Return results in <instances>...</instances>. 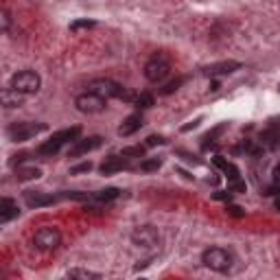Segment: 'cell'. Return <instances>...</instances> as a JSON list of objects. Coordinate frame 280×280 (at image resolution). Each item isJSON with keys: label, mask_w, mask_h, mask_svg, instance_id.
Wrapping results in <instances>:
<instances>
[{"label": "cell", "mask_w": 280, "mask_h": 280, "mask_svg": "<svg viewBox=\"0 0 280 280\" xmlns=\"http://www.w3.org/2000/svg\"><path fill=\"white\" fill-rule=\"evenodd\" d=\"M278 92H280V84H278Z\"/></svg>", "instance_id": "obj_39"}, {"label": "cell", "mask_w": 280, "mask_h": 280, "mask_svg": "<svg viewBox=\"0 0 280 280\" xmlns=\"http://www.w3.org/2000/svg\"><path fill=\"white\" fill-rule=\"evenodd\" d=\"M61 147H63V145L59 143V140L50 138V140H46L44 145H40V147H37V154H40V156H46V158H53Z\"/></svg>", "instance_id": "obj_19"}, {"label": "cell", "mask_w": 280, "mask_h": 280, "mask_svg": "<svg viewBox=\"0 0 280 280\" xmlns=\"http://www.w3.org/2000/svg\"><path fill=\"white\" fill-rule=\"evenodd\" d=\"M129 158H125V156H110V158H105V162L101 164V173L103 175H110V173H116V171H123L129 167Z\"/></svg>", "instance_id": "obj_12"}, {"label": "cell", "mask_w": 280, "mask_h": 280, "mask_svg": "<svg viewBox=\"0 0 280 280\" xmlns=\"http://www.w3.org/2000/svg\"><path fill=\"white\" fill-rule=\"evenodd\" d=\"M213 199H217V201H230L232 199V190H215Z\"/></svg>", "instance_id": "obj_30"}, {"label": "cell", "mask_w": 280, "mask_h": 280, "mask_svg": "<svg viewBox=\"0 0 280 280\" xmlns=\"http://www.w3.org/2000/svg\"><path fill=\"white\" fill-rule=\"evenodd\" d=\"M0 101H3L5 107H20L22 101H24V94L9 86V88H5V90H3V94H0Z\"/></svg>", "instance_id": "obj_15"}, {"label": "cell", "mask_w": 280, "mask_h": 280, "mask_svg": "<svg viewBox=\"0 0 280 280\" xmlns=\"http://www.w3.org/2000/svg\"><path fill=\"white\" fill-rule=\"evenodd\" d=\"M42 131H46V125L44 123H29V120H24V123L9 125L7 136H9V140H14V143H27V140H31Z\"/></svg>", "instance_id": "obj_4"}, {"label": "cell", "mask_w": 280, "mask_h": 280, "mask_svg": "<svg viewBox=\"0 0 280 280\" xmlns=\"http://www.w3.org/2000/svg\"><path fill=\"white\" fill-rule=\"evenodd\" d=\"M59 243H61V232L57 230V228H53V226L40 228V230L35 232V237H33V245L37 247V250H42V252L57 250Z\"/></svg>", "instance_id": "obj_6"}, {"label": "cell", "mask_w": 280, "mask_h": 280, "mask_svg": "<svg viewBox=\"0 0 280 280\" xmlns=\"http://www.w3.org/2000/svg\"><path fill=\"white\" fill-rule=\"evenodd\" d=\"M224 173H226V177H228V180H230V182H234V180H239V169L234 167L232 162H228V164H226Z\"/></svg>", "instance_id": "obj_29"}, {"label": "cell", "mask_w": 280, "mask_h": 280, "mask_svg": "<svg viewBox=\"0 0 280 280\" xmlns=\"http://www.w3.org/2000/svg\"><path fill=\"white\" fill-rule=\"evenodd\" d=\"M241 63L239 61H219V63H210V66H203L201 73L208 75V77H219V75H230L234 70H239Z\"/></svg>", "instance_id": "obj_10"}, {"label": "cell", "mask_w": 280, "mask_h": 280, "mask_svg": "<svg viewBox=\"0 0 280 280\" xmlns=\"http://www.w3.org/2000/svg\"><path fill=\"white\" fill-rule=\"evenodd\" d=\"M199 123H201V116H199V118H195V120H190V123H188V125H184V127H182V131H188V129H195V127H197V125H199Z\"/></svg>", "instance_id": "obj_36"}, {"label": "cell", "mask_w": 280, "mask_h": 280, "mask_svg": "<svg viewBox=\"0 0 280 280\" xmlns=\"http://www.w3.org/2000/svg\"><path fill=\"white\" fill-rule=\"evenodd\" d=\"M158 241H160V234L154 226H140L131 232V243L136 247H143V250H149V247H156Z\"/></svg>", "instance_id": "obj_8"}, {"label": "cell", "mask_w": 280, "mask_h": 280, "mask_svg": "<svg viewBox=\"0 0 280 280\" xmlns=\"http://www.w3.org/2000/svg\"><path fill=\"white\" fill-rule=\"evenodd\" d=\"M158 145H167V138L164 136H158V133H151L145 143V147H158Z\"/></svg>", "instance_id": "obj_28"}, {"label": "cell", "mask_w": 280, "mask_h": 280, "mask_svg": "<svg viewBox=\"0 0 280 280\" xmlns=\"http://www.w3.org/2000/svg\"><path fill=\"white\" fill-rule=\"evenodd\" d=\"M230 190H234V193H245V184L241 180H234V182H230Z\"/></svg>", "instance_id": "obj_33"}, {"label": "cell", "mask_w": 280, "mask_h": 280, "mask_svg": "<svg viewBox=\"0 0 280 280\" xmlns=\"http://www.w3.org/2000/svg\"><path fill=\"white\" fill-rule=\"evenodd\" d=\"M278 140H280V127L278 125H269L267 129H263V133H260V145L267 149L276 147Z\"/></svg>", "instance_id": "obj_16"}, {"label": "cell", "mask_w": 280, "mask_h": 280, "mask_svg": "<svg viewBox=\"0 0 280 280\" xmlns=\"http://www.w3.org/2000/svg\"><path fill=\"white\" fill-rule=\"evenodd\" d=\"M169 59L164 55H156V57H151V59L145 63V79L151 81V84H160V81L167 79V75H169Z\"/></svg>", "instance_id": "obj_5"}, {"label": "cell", "mask_w": 280, "mask_h": 280, "mask_svg": "<svg viewBox=\"0 0 280 280\" xmlns=\"http://www.w3.org/2000/svg\"><path fill=\"white\" fill-rule=\"evenodd\" d=\"M57 199H73V201H86L90 199L88 193H79V190H63V193L57 195Z\"/></svg>", "instance_id": "obj_21"}, {"label": "cell", "mask_w": 280, "mask_h": 280, "mask_svg": "<svg viewBox=\"0 0 280 280\" xmlns=\"http://www.w3.org/2000/svg\"><path fill=\"white\" fill-rule=\"evenodd\" d=\"M42 177V169L40 167H16V180L18 182H29V180H37Z\"/></svg>", "instance_id": "obj_17"}, {"label": "cell", "mask_w": 280, "mask_h": 280, "mask_svg": "<svg viewBox=\"0 0 280 280\" xmlns=\"http://www.w3.org/2000/svg\"><path fill=\"white\" fill-rule=\"evenodd\" d=\"M213 162H215V167H219V169H226V164H228V160H224V158H221V156L213 158Z\"/></svg>", "instance_id": "obj_37"}, {"label": "cell", "mask_w": 280, "mask_h": 280, "mask_svg": "<svg viewBox=\"0 0 280 280\" xmlns=\"http://www.w3.org/2000/svg\"><path fill=\"white\" fill-rule=\"evenodd\" d=\"M184 81H186L184 77H177V79H173V81H169V84H167V86H164L162 90H160V94H173V92L177 90V88H180V86L184 84Z\"/></svg>", "instance_id": "obj_26"}, {"label": "cell", "mask_w": 280, "mask_h": 280, "mask_svg": "<svg viewBox=\"0 0 280 280\" xmlns=\"http://www.w3.org/2000/svg\"><path fill=\"white\" fill-rule=\"evenodd\" d=\"M226 213H228V215H232V217H243L245 210L241 208V206H234V203H230V206H226Z\"/></svg>", "instance_id": "obj_32"}, {"label": "cell", "mask_w": 280, "mask_h": 280, "mask_svg": "<svg viewBox=\"0 0 280 280\" xmlns=\"http://www.w3.org/2000/svg\"><path fill=\"white\" fill-rule=\"evenodd\" d=\"M75 105H77V110L84 112V114H99L107 107V99L99 97V94H94V92H86V94H79V97L75 99Z\"/></svg>", "instance_id": "obj_7"}, {"label": "cell", "mask_w": 280, "mask_h": 280, "mask_svg": "<svg viewBox=\"0 0 280 280\" xmlns=\"http://www.w3.org/2000/svg\"><path fill=\"white\" fill-rule=\"evenodd\" d=\"M160 167H162V160H160V158H151V160L140 162V169L147 171V173H149V171H158Z\"/></svg>", "instance_id": "obj_25"}, {"label": "cell", "mask_w": 280, "mask_h": 280, "mask_svg": "<svg viewBox=\"0 0 280 280\" xmlns=\"http://www.w3.org/2000/svg\"><path fill=\"white\" fill-rule=\"evenodd\" d=\"M90 169H92V162H81V164H77V167L70 169V173H73V175H77V173H88Z\"/></svg>", "instance_id": "obj_31"}, {"label": "cell", "mask_w": 280, "mask_h": 280, "mask_svg": "<svg viewBox=\"0 0 280 280\" xmlns=\"http://www.w3.org/2000/svg\"><path fill=\"white\" fill-rule=\"evenodd\" d=\"M9 86L16 88L18 92H22L24 97H27V94H35L37 90H40L42 79H40L37 73H33V70H20V73H16L14 77H11Z\"/></svg>", "instance_id": "obj_3"}, {"label": "cell", "mask_w": 280, "mask_h": 280, "mask_svg": "<svg viewBox=\"0 0 280 280\" xmlns=\"http://www.w3.org/2000/svg\"><path fill=\"white\" fill-rule=\"evenodd\" d=\"M145 123H143V116L140 114H131V116H127L123 123H120V127H118V136H131V133H136L140 127H143Z\"/></svg>", "instance_id": "obj_14"}, {"label": "cell", "mask_w": 280, "mask_h": 280, "mask_svg": "<svg viewBox=\"0 0 280 280\" xmlns=\"http://www.w3.org/2000/svg\"><path fill=\"white\" fill-rule=\"evenodd\" d=\"M88 92H94L103 99H120V101H127V103H133L138 94L129 92L127 88H123L120 84L112 79H94L88 84Z\"/></svg>", "instance_id": "obj_1"}, {"label": "cell", "mask_w": 280, "mask_h": 280, "mask_svg": "<svg viewBox=\"0 0 280 280\" xmlns=\"http://www.w3.org/2000/svg\"><path fill=\"white\" fill-rule=\"evenodd\" d=\"M68 278H84V280H88V278H101V273L90 271V269H70Z\"/></svg>", "instance_id": "obj_23"}, {"label": "cell", "mask_w": 280, "mask_h": 280, "mask_svg": "<svg viewBox=\"0 0 280 280\" xmlns=\"http://www.w3.org/2000/svg\"><path fill=\"white\" fill-rule=\"evenodd\" d=\"M79 133H81V127H68V129H61V131L53 133V138L59 140L61 145H66V143H75V140L79 138Z\"/></svg>", "instance_id": "obj_18"}, {"label": "cell", "mask_w": 280, "mask_h": 280, "mask_svg": "<svg viewBox=\"0 0 280 280\" xmlns=\"http://www.w3.org/2000/svg\"><path fill=\"white\" fill-rule=\"evenodd\" d=\"M201 263L213 271L224 273L232 267V254L224 250V247H208L206 252L201 254Z\"/></svg>", "instance_id": "obj_2"}, {"label": "cell", "mask_w": 280, "mask_h": 280, "mask_svg": "<svg viewBox=\"0 0 280 280\" xmlns=\"http://www.w3.org/2000/svg\"><path fill=\"white\" fill-rule=\"evenodd\" d=\"M94 27H97L94 20H75L73 24H70V31L77 33V31H81V29H94Z\"/></svg>", "instance_id": "obj_24"}, {"label": "cell", "mask_w": 280, "mask_h": 280, "mask_svg": "<svg viewBox=\"0 0 280 280\" xmlns=\"http://www.w3.org/2000/svg\"><path fill=\"white\" fill-rule=\"evenodd\" d=\"M57 199L53 195H46V193H40V190H27L24 193V201H27L29 208H42V206H50Z\"/></svg>", "instance_id": "obj_11"}, {"label": "cell", "mask_w": 280, "mask_h": 280, "mask_svg": "<svg viewBox=\"0 0 280 280\" xmlns=\"http://www.w3.org/2000/svg\"><path fill=\"white\" fill-rule=\"evenodd\" d=\"M9 22H11V16H9V11H3V31L7 33L9 31Z\"/></svg>", "instance_id": "obj_34"}, {"label": "cell", "mask_w": 280, "mask_h": 280, "mask_svg": "<svg viewBox=\"0 0 280 280\" xmlns=\"http://www.w3.org/2000/svg\"><path fill=\"white\" fill-rule=\"evenodd\" d=\"M133 103H136V107H138V110H147V107H151V105H154V94H149V92H143V94H138Z\"/></svg>", "instance_id": "obj_22"}, {"label": "cell", "mask_w": 280, "mask_h": 280, "mask_svg": "<svg viewBox=\"0 0 280 280\" xmlns=\"http://www.w3.org/2000/svg\"><path fill=\"white\" fill-rule=\"evenodd\" d=\"M120 195V190L118 188H114V186H110V188H103V190H97L92 197L97 201H112V199H116V197Z\"/></svg>", "instance_id": "obj_20"}, {"label": "cell", "mask_w": 280, "mask_h": 280, "mask_svg": "<svg viewBox=\"0 0 280 280\" xmlns=\"http://www.w3.org/2000/svg\"><path fill=\"white\" fill-rule=\"evenodd\" d=\"M20 217V208H18V203L14 199H9V197H3L0 199V224H7V221Z\"/></svg>", "instance_id": "obj_13"}, {"label": "cell", "mask_w": 280, "mask_h": 280, "mask_svg": "<svg viewBox=\"0 0 280 280\" xmlns=\"http://www.w3.org/2000/svg\"><path fill=\"white\" fill-rule=\"evenodd\" d=\"M273 208H276V210H278V213H280V195L276 197V199H273Z\"/></svg>", "instance_id": "obj_38"}, {"label": "cell", "mask_w": 280, "mask_h": 280, "mask_svg": "<svg viewBox=\"0 0 280 280\" xmlns=\"http://www.w3.org/2000/svg\"><path fill=\"white\" fill-rule=\"evenodd\" d=\"M271 180H273V184H278L280 186V164H276V167H273V171H271Z\"/></svg>", "instance_id": "obj_35"}, {"label": "cell", "mask_w": 280, "mask_h": 280, "mask_svg": "<svg viewBox=\"0 0 280 280\" xmlns=\"http://www.w3.org/2000/svg\"><path fill=\"white\" fill-rule=\"evenodd\" d=\"M101 145H103V138H101V136H90V138H84V140H75V145L70 147V158L90 154V151L99 149Z\"/></svg>", "instance_id": "obj_9"}, {"label": "cell", "mask_w": 280, "mask_h": 280, "mask_svg": "<svg viewBox=\"0 0 280 280\" xmlns=\"http://www.w3.org/2000/svg\"><path fill=\"white\" fill-rule=\"evenodd\" d=\"M120 156H125V158H143L145 156V147H140V145H138V147H125Z\"/></svg>", "instance_id": "obj_27"}]
</instances>
